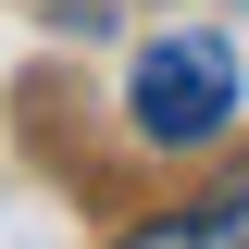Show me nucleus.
<instances>
[{
  "label": "nucleus",
  "mask_w": 249,
  "mask_h": 249,
  "mask_svg": "<svg viewBox=\"0 0 249 249\" xmlns=\"http://www.w3.org/2000/svg\"><path fill=\"white\" fill-rule=\"evenodd\" d=\"M124 112L150 150H212L237 124V50L224 37H150L137 75H124Z\"/></svg>",
  "instance_id": "f257e3e1"
},
{
  "label": "nucleus",
  "mask_w": 249,
  "mask_h": 249,
  "mask_svg": "<svg viewBox=\"0 0 249 249\" xmlns=\"http://www.w3.org/2000/svg\"><path fill=\"white\" fill-rule=\"evenodd\" d=\"M112 249H249V175H237V187H212V199H187V212L124 224Z\"/></svg>",
  "instance_id": "f03ea898"
}]
</instances>
